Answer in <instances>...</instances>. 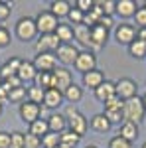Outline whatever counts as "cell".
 <instances>
[{"label": "cell", "mask_w": 146, "mask_h": 148, "mask_svg": "<svg viewBox=\"0 0 146 148\" xmlns=\"http://www.w3.org/2000/svg\"><path fill=\"white\" fill-rule=\"evenodd\" d=\"M95 97H97V101H101V103H107L109 99L117 97L114 83H112V81H107V79H105V83H103V85H99V87L95 89Z\"/></svg>", "instance_id": "obj_14"}, {"label": "cell", "mask_w": 146, "mask_h": 148, "mask_svg": "<svg viewBox=\"0 0 146 148\" xmlns=\"http://www.w3.org/2000/svg\"><path fill=\"white\" fill-rule=\"evenodd\" d=\"M91 40H93V44H95L97 49H101V47L107 44V40H109V30L103 28L101 24H95V26L91 28Z\"/></svg>", "instance_id": "obj_18"}, {"label": "cell", "mask_w": 146, "mask_h": 148, "mask_svg": "<svg viewBox=\"0 0 146 148\" xmlns=\"http://www.w3.org/2000/svg\"><path fill=\"white\" fill-rule=\"evenodd\" d=\"M128 53L134 57V59H142V57H146V42H142V40H134V42L128 46Z\"/></svg>", "instance_id": "obj_29"}, {"label": "cell", "mask_w": 146, "mask_h": 148, "mask_svg": "<svg viewBox=\"0 0 146 148\" xmlns=\"http://www.w3.org/2000/svg\"><path fill=\"white\" fill-rule=\"evenodd\" d=\"M38 36V26L36 20L30 16H22L18 22H16V38L22 40V42H30Z\"/></svg>", "instance_id": "obj_3"}, {"label": "cell", "mask_w": 146, "mask_h": 148, "mask_svg": "<svg viewBox=\"0 0 146 148\" xmlns=\"http://www.w3.org/2000/svg\"><path fill=\"white\" fill-rule=\"evenodd\" d=\"M24 148H42V138L26 132L24 134Z\"/></svg>", "instance_id": "obj_35"}, {"label": "cell", "mask_w": 146, "mask_h": 148, "mask_svg": "<svg viewBox=\"0 0 146 148\" xmlns=\"http://www.w3.org/2000/svg\"><path fill=\"white\" fill-rule=\"evenodd\" d=\"M99 24H101L103 28H107V30H111L112 26H114V22H112V16H103L101 20H99Z\"/></svg>", "instance_id": "obj_48"}, {"label": "cell", "mask_w": 146, "mask_h": 148, "mask_svg": "<svg viewBox=\"0 0 146 148\" xmlns=\"http://www.w3.org/2000/svg\"><path fill=\"white\" fill-rule=\"evenodd\" d=\"M142 6H144V8H146V2H144V4H142Z\"/></svg>", "instance_id": "obj_56"}, {"label": "cell", "mask_w": 146, "mask_h": 148, "mask_svg": "<svg viewBox=\"0 0 146 148\" xmlns=\"http://www.w3.org/2000/svg\"><path fill=\"white\" fill-rule=\"evenodd\" d=\"M36 85L42 87L44 91L51 89V73H38L36 75Z\"/></svg>", "instance_id": "obj_32"}, {"label": "cell", "mask_w": 146, "mask_h": 148, "mask_svg": "<svg viewBox=\"0 0 146 148\" xmlns=\"http://www.w3.org/2000/svg\"><path fill=\"white\" fill-rule=\"evenodd\" d=\"M57 144H59V134L57 132H47L42 138V146L44 148H56Z\"/></svg>", "instance_id": "obj_34"}, {"label": "cell", "mask_w": 146, "mask_h": 148, "mask_svg": "<svg viewBox=\"0 0 146 148\" xmlns=\"http://www.w3.org/2000/svg\"><path fill=\"white\" fill-rule=\"evenodd\" d=\"M65 119H67V128L71 130V132H75V134H79V136H83V134L87 132L89 123H87V119L79 113L73 105H69V107H67V111H65Z\"/></svg>", "instance_id": "obj_2"}, {"label": "cell", "mask_w": 146, "mask_h": 148, "mask_svg": "<svg viewBox=\"0 0 146 148\" xmlns=\"http://www.w3.org/2000/svg\"><path fill=\"white\" fill-rule=\"evenodd\" d=\"M2 83H4V81H2V75H0V85H2Z\"/></svg>", "instance_id": "obj_54"}, {"label": "cell", "mask_w": 146, "mask_h": 148, "mask_svg": "<svg viewBox=\"0 0 146 148\" xmlns=\"http://www.w3.org/2000/svg\"><path fill=\"white\" fill-rule=\"evenodd\" d=\"M89 126L95 130V132H109L111 130V123L107 121V116L103 113H99V114H95V116H91V121H89Z\"/></svg>", "instance_id": "obj_24"}, {"label": "cell", "mask_w": 146, "mask_h": 148, "mask_svg": "<svg viewBox=\"0 0 146 148\" xmlns=\"http://www.w3.org/2000/svg\"><path fill=\"white\" fill-rule=\"evenodd\" d=\"M138 36V30H136L132 24H119L117 30H114V40L123 46H130Z\"/></svg>", "instance_id": "obj_7"}, {"label": "cell", "mask_w": 146, "mask_h": 148, "mask_svg": "<svg viewBox=\"0 0 146 148\" xmlns=\"http://www.w3.org/2000/svg\"><path fill=\"white\" fill-rule=\"evenodd\" d=\"M63 99L69 103H79L81 99H83V89L79 87L77 83H71L67 89L63 91Z\"/></svg>", "instance_id": "obj_27"}, {"label": "cell", "mask_w": 146, "mask_h": 148, "mask_svg": "<svg viewBox=\"0 0 146 148\" xmlns=\"http://www.w3.org/2000/svg\"><path fill=\"white\" fill-rule=\"evenodd\" d=\"M73 38L77 40L81 46L89 47V51H93L95 53V44H93V40H91V28H87V26H83V24H79V26H73Z\"/></svg>", "instance_id": "obj_13"}, {"label": "cell", "mask_w": 146, "mask_h": 148, "mask_svg": "<svg viewBox=\"0 0 146 148\" xmlns=\"http://www.w3.org/2000/svg\"><path fill=\"white\" fill-rule=\"evenodd\" d=\"M8 93H10V89L2 83L0 85V105H4V103H8Z\"/></svg>", "instance_id": "obj_47"}, {"label": "cell", "mask_w": 146, "mask_h": 148, "mask_svg": "<svg viewBox=\"0 0 146 148\" xmlns=\"http://www.w3.org/2000/svg\"><path fill=\"white\" fill-rule=\"evenodd\" d=\"M30 134H34V136H40L44 138L47 132H49V126H47V119H38L34 121L32 125H30V130H28Z\"/></svg>", "instance_id": "obj_26"}, {"label": "cell", "mask_w": 146, "mask_h": 148, "mask_svg": "<svg viewBox=\"0 0 146 148\" xmlns=\"http://www.w3.org/2000/svg\"><path fill=\"white\" fill-rule=\"evenodd\" d=\"M136 40L146 42V28H138V36H136Z\"/></svg>", "instance_id": "obj_49"}, {"label": "cell", "mask_w": 146, "mask_h": 148, "mask_svg": "<svg viewBox=\"0 0 146 148\" xmlns=\"http://www.w3.org/2000/svg\"><path fill=\"white\" fill-rule=\"evenodd\" d=\"M119 136H123L124 140H128V142L132 144L136 138H138V125L124 121L123 125H121V128H119Z\"/></svg>", "instance_id": "obj_22"}, {"label": "cell", "mask_w": 146, "mask_h": 148, "mask_svg": "<svg viewBox=\"0 0 146 148\" xmlns=\"http://www.w3.org/2000/svg\"><path fill=\"white\" fill-rule=\"evenodd\" d=\"M0 116H2V105H0Z\"/></svg>", "instance_id": "obj_53"}, {"label": "cell", "mask_w": 146, "mask_h": 148, "mask_svg": "<svg viewBox=\"0 0 146 148\" xmlns=\"http://www.w3.org/2000/svg\"><path fill=\"white\" fill-rule=\"evenodd\" d=\"M71 83H73V75L67 67H57L51 73V89H57V91L63 93Z\"/></svg>", "instance_id": "obj_6"}, {"label": "cell", "mask_w": 146, "mask_h": 148, "mask_svg": "<svg viewBox=\"0 0 146 148\" xmlns=\"http://www.w3.org/2000/svg\"><path fill=\"white\" fill-rule=\"evenodd\" d=\"M103 114L107 116V121H109L111 125H123V123H124L123 111H105Z\"/></svg>", "instance_id": "obj_33"}, {"label": "cell", "mask_w": 146, "mask_h": 148, "mask_svg": "<svg viewBox=\"0 0 146 148\" xmlns=\"http://www.w3.org/2000/svg\"><path fill=\"white\" fill-rule=\"evenodd\" d=\"M59 46H61V42L56 34H44L36 42V51L38 53H53V51H57Z\"/></svg>", "instance_id": "obj_10"}, {"label": "cell", "mask_w": 146, "mask_h": 148, "mask_svg": "<svg viewBox=\"0 0 146 148\" xmlns=\"http://www.w3.org/2000/svg\"><path fill=\"white\" fill-rule=\"evenodd\" d=\"M34 20H36L38 34H40V36H44V34H56L57 26H59V20H57V18H56V16H53L49 10L40 12Z\"/></svg>", "instance_id": "obj_4"}, {"label": "cell", "mask_w": 146, "mask_h": 148, "mask_svg": "<svg viewBox=\"0 0 146 148\" xmlns=\"http://www.w3.org/2000/svg\"><path fill=\"white\" fill-rule=\"evenodd\" d=\"M83 16H85V14H83L81 10H77L75 6H73V8L69 10V14H67L69 22H71V24H75V26H79V24H83Z\"/></svg>", "instance_id": "obj_39"}, {"label": "cell", "mask_w": 146, "mask_h": 148, "mask_svg": "<svg viewBox=\"0 0 146 148\" xmlns=\"http://www.w3.org/2000/svg\"><path fill=\"white\" fill-rule=\"evenodd\" d=\"M142 101H144V105H146V95H144V97H142Z\"/></svg>", "instance_id": "obj_52"}, {"label": "cell", "mask_w": 146, "mask_h": 148, "mask_svg": "<svg viewBox=\"0 0 146 148\" xmlns=\"http://www.w3.org/2000/svg\"><path fill=\"white\" fill-rule=\"evenodd\" d=\"M107 148H132V144L128 142V140H124L123 136H112L111 140H109V146Z\"/></svg>", "instance_id": "obj_36"}, {"label": "cell", "mask_w": 146, "mask_h": 148, "mask_svg": "<svg viewBox=\"0 0 146 148\" xmlns=\"http://www.w3.org/2000/svg\"><path fill=\"white\" fill-rule=\"evenodd\" d=\"M134 20L138 24V28H146V8L144 6H140L134 14Z\"/></svg>", "instance_id": "obj_43"}, {"label": "cell", "mask_w": 146, "mask_h": 148, "mask_svg": "<svg viewBox=\"0 0 146 148\" xmlns=\"http://www.w3.org/2000/svg\"><path fill=\"white\" fill-rule=\"evenodd\" d=\"M114 89H117V97L121 101H128L132 97H138V85L130 77H121L114 83Z\"/></svg>", "instance_id": "obj_5"}, {"label": "cell", "mask_w": 146, "mask_h": 148, "mask_svg": "<svg viewBox=\"0 0 146 148\" xmlns=\"http://www.w3.org/2000/svg\"><path fill=\"white\" fill-rule=\"evenodd\" d=\"M10 42H12V36H10V32H8V28L0 26V47L10 46Z\"/></svg>", "instance_id": "obj_42"}, {"label": "cell", "mask_w": 146, "mask_h": 148, "mask_svg": "<svg viewBox=\"0 0 146 148\" xmlns=\"http://www.w3.org/2000/svg\"><path fill=\"white\" fill-rule=\"evenodd\" d=\"M103 105H105V111H123L124 101H121L119 97H112V99H109V101L103 103Z\"/></svg>", "instance_id": "obj_38"}, {"label": "cell", "mask_w": 146, "mask_h": 148, "mask_svg": "<svg viewBox=\"0 0 146 148\" xmlns=\"http://www.w3.org/2000/svg\"><path fill=\"white\" fill-rule=\"evenodd\" d=\"M20 63H22V59H20V57H10L6 63H2V65H0V75H2V81L8 79V77L18 75Z\"/></svg>", "instance_id": "obj_17"}, {"label": "cell", "mask_w": 146, "mask_h": 148, "mask_svg": "<svg viewBox=\"0 0 146 148\" xmlns=\"http://www.w3.org/2000/svg\"><path fill=\"white\" fill-rule=\"evenodd\" d=\"M36 75H38V69H36L34 61H28V59H22L20 63V69H18V77L24 81H36Z\"/></svg>", "instance_id": "obj_20"}, {"label": "cell", "mask_w": 146, "mask_h": 148, "mask_svg": "<svg viewBox=\"0 0 146 148\" xmlns=\"http://www.w3.org/2000/svg\"><path fill=\"white\" fill-rule=\"evenodd\" d=\"M47 126H49V132H63L65 128H67V119H65V114L61 113H51L47 116Z\"/></svg>", "instance_id": "obj_16"}, {"label": "cell", "mask_w": 146, "mask_h": 148, "mask_svg": "<svg viewBox=\"0 0 146 148\" xmlns=\"http://www.w3.org/2000/svg\"><path fill=\"white\" fill-rule=\"evenodd\" d=\"M12 14V6L8 2H0V22H4V20H8Z\"/></svg>", "instance_id": "obj_44"}, {"label": "cell", "mask_w": 146, "mask_h": 148, "mask_svg": "<svg viewBox=\"0 0 146 148\" xmlns=\"http://www.w3.org/2000/svg\"><path fill=\"white\" fill-rule=\"evenodd\" d=\"M10 148H24V132H10Z\"/></svg>", "instance_id": "obj_40"}, {"label": "cell", "mask_w": 146, "mask_h": 148, "mask_svg": "<svg viewBox=\"0 0 146 148\" xmlns=\"http://www.w3.org/2000/svg\"><path fill=\"white\" fill-rule=\"evenodd\" d=\"M34 65L38 73H53L57 69V57L56 53H38L34 59Z\"/></svg>", "instance_id": "obj_9"}, {"label": "cell", "mask_w": 146, "mask_h": 148, "mask_svg": "<svg viewBox=\"0 0 146 148\" xmlns=\"http://www.w3.org/2000/svg\"><path fill=\"white\" fill-rule=\"evenodd\" d=\"M63 101H65V99H63V93L61 91H57V89H47L45 95H44V103H42V105H44L45 109H57Z\"/></svg>", "instance_id": "obj_19"}, {"label": "cell", "mask_w": 146, "mask_h": 148, "mask_svg": "<svg viewBox=\"0 0 146 148\" xmlns=\"http://www.w3.org/2000/svg\"><path fill=\"white\" fill-rule=\"evenodd\" d=\"M77 56H79V49L73 46V44H61L56 51L57 61H61L63 65H73L75 59H77Z\"/></svg>", "instance_id": "obj_11"}, {"label": "cell", "mask_w": 146, "mask_h": 148, "mask_svg": "<svg viewBox=\"0 0 146 148\" xmlns=\"http://www.w3.org/2000/svg\"><path fill=\"white\" fill-rule=\"evenodd\" d=\"M81 138L83 136H79L75 132H71L69 128H65L63 132H59V144H63V146H67V148H75L81 142Z\"/></svg>", "instance_id": "obj_25"}, {"label": "cell", "mask_w": 146, "mask_h": 148, "mask_svg": "<svg viewBox=\"0 0 146 148\" xmlns=\"http://www.w3.org/2000/svg\"><path fill=\"white\" fill-rule=\"evenodd\" d=\"M44 95H45V91L42 87H38V85L28 87V101L36 103V105H42V103H44Z\"/></svg>", "instance_id": "obj_30"}, {"label": "cell", "mask_w": 146, "mask_h": 148, "mask_svg": "<svg viewBox=\"0 0 146 148\" xmlns=\"http://www.w3.org/2000/svg\"><path fill=\"white\" fill-rule=\"evenodd\" d=\"M123 114H124V121H128V123H134V125L142 123L146 116V105L142 101V97H132V99L124 101Z\"/></svg>", "instance_id": "obj_1"}, {"label": "cell", "mask_w": 146, "mask_h": 148, "mask_svg": "<svg viewBox=\"0 0 146 148\" xmlns=\"http://www.w3.org/2000/svg\"><path fill=\"white\" fill-rule=\"evenodd\" d=\"M56 148H67V146H63V144H57V146Z\"/></svg>", "instance_id": "obj_50"}, {"label": "cell", "mask_w": 146, "mask_h": 148, "mask_svg": "<svg viewBox=\"0 0 146 148\" xmlns=\"http://www.w3.org/2000/svg\"><path fill=\"white\" fill-rule=\"evenodd\" d=\"M73 67L81 71V73H89L93 69H97V57L93 51L89 49H85V51H79L77 59H75V63H73Z\"/></svg>", "instance_id": "obj_8"}, {"label": "cell", "mask_w": 146, "mask_h": 148, "mask_svg": "<svg viewBox=\"0 0 146 148\" xmlns=\"http://www.w3.org/2000/svg\"><path fill=\"white\" fill-rule=\"evenodd\" d=\"M49 8H51L49 12H51L57 20H59V18H63V16H67L69 10L73 8V4H71V2H67V0H53V2L49 4Z\"/></svg>", "instance_id": "obj_23"}, {"label": "cell", "mask_w": 146, "mask_h": 148, "mask_svg": "<svg viewBox=\"0 0 146 148\" xmlns=\"http://www.w3.org/2000/svg\"><path fill=\"white\" fill-rule=\"evenodd\" d=\"M142 148H146V142H144V144H142Z\"/></svg>", "instance_id": "obj_55"}, {"label": "cell", "mask_w": 146, "mask_h": 148, "mask_svg": "<svg viewBox=\"0 0 146 148\" xmlns=\"http://www.w3.org/2000/svg\"><path fill=\"white\" fill-rule=\"evenodd\" d=\"M0 148H10V132L0 130Z\"/></svg>", "instance_id": "obj_46"}, {"label": "cell", "mask_w": 146, "mask_h": 148, "mask_svg": "<svg viewBox=\"0 0 146 148\" xmlns=\"http://www.w3.org/2000/svg\"><path fill=\"white\" fill-rule=\"evenodd\" d=\"M138 6H136L134 0H117V14L121 18H130L134 16Z\"/></svg>", "instance_id": "obj_21"}, {"label": "cell", "mask_w": 146, "mask_h": 148, "mask_svg": "<svg viewBox=\"0 0 146 148\" xmlns=\"http://www.w3.org/2000/svg\"><path fill=\"white\" fill-rule=\"evenodd\" d=\"M56 36L59 38L61 44H69V42L73 40V26L59 22V26H57V30H56Z\"/></svg>", "instance_id": "obj_28"}, {"label": "cell", "mask_w": 146, "mask_h": 148, "mask_svg": "<svg viewBox=\"0 0 146 148\" xmlns=\"http://www.w3.org/2000/svg\"><path fill=\"white\" fill-rule=\"evenodd\" d=\"M4 85H6L8 89H16V87H24V85H22V79H20L18 75H14V77H8V79H4Z\"/></svg>", "instance_id": "obj_45"}, {"label": "cell", "mask_w": 146, "mask_h": 148, "mask_svg": "<svg viewBox=\"0 0 146 148\" xmlns=\"http://www.w3.org/2000/svg\"><path fill=\"white\" fill-rule=\"evenodd\" d=\"M105 83V73H103L101 69H93L89 73H83V85L85 87H89V89H97L99 85Z\"/></svg>", "instance_id": "obj_15"}, {"label": "cell", "mask_w": 146, "mask_h": 148, "mask_svg": "<svg viewBox=\"0 0 146 148\" xmlns=\"http://www.w3.org/2000/svg\"><path fill=\"white\" fill-rule=\"evenodd\" d=\"M26 97H28V89L26 87H16V89H10V93H8V101L10 103H20L22 105Z\"/></svg>", "instance_id": "obj_31"}, {"label": "cell", "mask_w": 146, "mask_h": 148, "mask_svg": "<svg viewBox=\"0 0 146 148\" xmlns=\"http://www.w3.org/2000/svg\"><path fill=\"white\" fill-rule=\"evenodd\" d=\"M85 148H97V146H93V144H89V146H85Z\"/></svg>", "instance_id": "obj_51"}, {"label": "cell", "mask_w": 146, "mask_h": 148, "mask_svg": "<svg viewBox=\"0 0 146 148\" xmlns=\"http://www.w3.org/2000/svg\"><path fill=\"white\" fill-rule=\"evenodd\" d=\"M40 113H42V107L32 103V101H24L20 105V119H22L24 123H28V125H32L34 121H38Z\"/></svg>", "instance_id": "obj_12"}, {"label": "cell", "mask_w": 146, "mask_h": 148, "mask_svg": "<svg viewBox=\"0 0 146 148\" xmlns=\"http://www.w3.org/2000/svg\"><path fill=\"white\" fill-rule=\"evenodd\" d=\"M73 6H75L77 10H81L83 14H87V12L93 10L95 2H93V0H75V2H73Z\"/></svg>", "instance_id": "obj_41"}, {"label": "cell", "mask_w": 146, "mask_h": 148, "mask_svg": "<svg viewBox=\"0 0 146 148\" xmlns=\"http://www.w3.org/2000/svg\"><path fill=\"white\" fill-rule=\"evenodd\" d=\"M99 6H101V10L105 16H112L114 12H117V2L114 0H105V2H97Z\"/></svg>", "instance_id": "obj_37"}]
</instances>
